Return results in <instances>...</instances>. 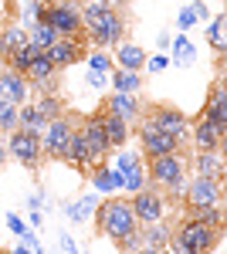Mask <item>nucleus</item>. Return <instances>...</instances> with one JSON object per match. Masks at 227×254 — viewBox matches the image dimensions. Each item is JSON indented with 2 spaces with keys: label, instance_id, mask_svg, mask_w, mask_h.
<instances>
[{
  "label": "nucleus",
  "instance_id": "1",
  "mask_svg": "<svg viewBox=\"0 0 227 254\" xmlns=\"http://www.w3.org/2000/svg\"><path fill=\"white\" fill-rule=\"evenodd\" d=\"M92 217H95L98 234L109 237L112 244H122V241H126V237L139 227V220H136V214H133L129 196H112V193H109V200H98V207H95Z\"/></svg>",
  "mask_w": 227,
  "mask_h": 254
},
{
  "label": "nucleus",
  "instance_id": "2",
  "mask_svg": "<svg viewBox=\"0 0 227 254\" xmlns=\"http://www.w3.org/2000/svg\"><path fill=\"white\" fill-rule=\"evenodd\" d=\"M221 237H224V227H207V224H200V220L187 217V220L176 227V234L170 237L166 251L204 254V251H214V248H221Z\"/></svg>",
  "mask_w": 227,
  "mask_h": 254
},
{
  "label": "nucleus",
  "instance_id": "3",
  "mask_svg": "<svg viewBox=\"0 0 227 254\" xmlns=\"http://www.w3.org/2000/svg\"><path fill=\"white\" fill-rule=\"evenodd\" d=\"M150 180L156 187H163L166 193L180 196L183 183H187V156L183 153H166V156H152L150 159Z\"/></svg>",
  "mask_w": 227,
  "mask_h": 254
},
{
  "label": "nucleus",
  "instance_id": "4",
  "mask_svg": "<svg viewBox=\"0 0 227 254\" xmlns=\"http://www.w3.org/2000/svg\"><path fill=\"white\" fill-rule=\"evenodd\" d=\"M85 41H92L95 48H115L119 41H126V17L105 7L92 24H85Z\"/></svg>",
  "mask_w": 227,
  "mask_h": 254
},
{
  "label": "nucleus",
  "instance_id": "5",
  "mask_svg": "<svg viewBox=\"0 0 227 254\" xmlns=\"http://www.w3.org/2000/svg\"><path fill=\"white\" fill-rule=\"evenodd\" d=\"M7 156L17 159L20 166H27V170H38L44 153H41V132H31V129H10L7 132Z\"/></svg>",
  "mask_w": 227,
  "mask_h": 254
},
{
  "label": "nucleus",
  "instance_id": "6",
  "mask_svg": "<svg viewBox=\"0 0 227 254\" xmlns=\"http://www.w3.org/2000/svg\"><path fill=\"white\" fill-rule=\"evenodd\" d=\"M72 129H75V122H72V116H65V112L58 119H48V126L41 129V153H44V159H65Z\"/></svg>",
  "mask_w": 227,
  "mask_h": 254
},
{
  "label": "nucleus",
  "instance_id": "7",
  "mask_svg": "<svg viewBox=\"0 0 227 254\" xmlns=\"http://www.w3.org/2000/svg\"><path fill=\"white\" fill-rule=\"evenodd\" d=\"M139 122V142H143V153H146V159H152V156H166V153H183V142L180 139H173V136H166V132H159L156 129V122H152L150 116L143 119H136Z\"/></svg>",
  "mask_w": 227,
  "mask_h": 254
},
{
  "label": "nucleus",
  "instance_id": "8",
  "mask_svg": "<svg viewBox=\"0 0 227 254\" xmlns=\"http://www.w3.org/2000/svg\"><path fill=\"white\" fill-rule=\"evenodd\" d=\"M44 20L55 27L58 34H72V38H81V34H85V27H81V10H78V3H72V0L48 3V17Z\"/></svg>",
  "mask_w": 227,
  "mask_h": 254
},
{
  "label": "nucleus",
  "instance_id": "9",
  "mask_svg": "<svg viewBox=\"0 0 227 254\" xmlns=\"http://www.w3.org/2000/svg\"><path fill=\"white\" fill-rule=\"evenodd\" d=\"M183 200H187V207H207V203H221L224 200V190H221V180H214V176H193L183 183Z\"/></svg>",
  "mask_w": 227,
  "mask_h": 254
},
{
  "label": "nucleus",
  "instance_id": "10",
  "mask_svg": "<svg viewBox=\"0 0 227 254\" xmlns=\"http://www.w3.org/2000/svg\"><path fill=\"white\" fill-rule=\"evenodd\" d=\"M150 119L156 122V129H159V132H166V136L180 139V142L190 136V119L183 116L180 109H173V105H152Z\"/></svg>",
  "mask_w": 227,
  "mask_h": 254
},
{
  "label": "nucleus",
  "instance_id": "11",
  "mask_svg": "<svg viewBox=\"0 0 227 254\" xmlns=\"http://www.w3.org/2000/svg\"><path fill=\"white\" fill-rule=\"evenodd\" d=\"M48 58L55 61V68L61 71V68H72V64H78V61L85 58V34L81 38H72V34H61V38L44 51Z\"/></svg>",
  "mask_w": 227,
  "mask_h": 254
},
{
  "label": "nucleus",
  "instance_id": "12",
  "mask_svg": "<svg viewBox=\"0 0 227 254\" xmlns=\"http://www.w3.org/2000/svg\"><path fill=\"white\" fill-rule=\"evenodd\" d=\"M129 203H133V214H136L139 224H150V220L166 217V200H163V193H156V190H150V187H143L139 193H133Z\"/></svg>",
  "mask_w": 227,
  "mask_h": 254
},
{
  "label": "nucleus",
  "instance_id": "13",
  "mask_svg": "<svg viewBox=\"0 0 227 254\" xmlns=\"http://www.w3.org/2000/svg\"><path fill=\"white\" fill-rule=\"evenodd\" d=\"M81 132H85V142H88V170H92L95 163H105V159L112 156V146H109V139H105V129H102L98 116L85 119V122H81Z\"/></svg>",
  "mask_w": 227,
  "mask_h": 254
},
{
  "label": "nucleus",
  "instance_id": "14",
  "mask_svg": "<svg viewBox=\"0 0 227 254\" xmlns=\"http://www.w3.org/2000/svg\"><path fill=\"white\" fill-rule=\"evenodd\" d=\"M24 78L31 81V88H38V92H51L58 81V68L55 61L48 58V55H34L31 64H27V71H24Z\"/></svg>",
  "mask_w": 227,
  "mask_h": 254
},
{
  "label": "nucleus",
  "instance_id": "15",
  "mask_svg": "<svg viewBox=\"0 0 227 254\" xmlns=\"http://www.w3.org/2000/svg\"><path fill=\"white\" fill-rule=\"evenodd\" d=\"M0 98L14 102V105L27 102V98H31V81L24 78L20 71H14V68H3V71H0Z\"/></svg>",
  "mask_w": 227,
  "mask_h": 254
},
{
  "label": "nucleus",
  "instance_id": "16",
  "mask_svg": "<svg viewBox=\"0 0 227 254\" xmlns=\"http://www.w3.org/2000/svg\"><path fill=\"white\" fill-rule=\"evenodd\" d=\"M139 237H143V251H166L173 227L166 224V217H159V220H150V224H139Z\"/></svg>",
  "mask_w": 227,
  "mask_h": 254
},
{
  "label": "nucleus",
  "instance_id": "17",
  "mask_svg": "<svg viewBox=\"0 0 227 254\" xmlns=\"http://www.w3.org/2000/svg\"><path fill=\"white\" fill-rule=\"evenodd\" d=\"M190 132H193V146H197V149H224V136L227 132L217 129L207 116L197 119V126H193Z\"/></svg>",
  "mask_w": 227,
  "mask_h": 254
},
{
  "label": "nucleus",
  "instance_id": "18",
  "mask_svg": "<svg viewBox=\"0 0 227 254\" xmlns=\"http://www.w3.org/2000/svg\"><path fill=\"white\" fill-rule=\"evenodd\" d=\"M200 116H207L217 129H224V132H227V92H224V78H217V85L210 88V98H207V105H204Z\"/></svg>",
  "mask_w": 227,
  "mask_h": 254
},
{
  "label": "nucleus",
  "instance_id": "19",
  "mask_svg": "<svg viewBox=\"0 0 227 254\" xmlns=\"http://www.w3.org/2000/svg\"><path fill=\"white\" fill-rule=\"evenodd\" d=\"M98 122H102V129H105V139H109V146L112 149H119V146H126L129 142V122L122 116H115V112H109V109H102L98 112Z\"/></svg>",
  "mask_w": 227,
  "mask_h": 254
},
{
  "label": "nucleus",
  "instance_id": "20",
  "mask_svg": "<svg viewBox=\"0 0 227 254\" xmlns=\"http://www.w3.org/2000/svg\"><path fill=\"white\" fill-rule=\"evenodd\" d=\"M105 109L115 112V116H122L126 122H136V119L143 116V102L133 92H112V98H105Z\"/></svg>",
  "mask_w": 227,
  "mask_h": 254
},
{
  "label": "nucleus",
  "instance_id": "21",
  "mask_svg": "<svg viewBox=\"0 0 227 254\" xmlns=\"http://www.w3.org/2000/svg\"><path fill=\"white\" fill-rule=\"evenodd\" d=\"M92 187L98 193H119V190H122V173L112 170L109 159H105V163H95L92 166Z\"/></svg>",
  "mask_w": 227,
  "mask_h": 254
},
{
  "label": "nucleus",
  "instance_id": "22",
  "mask_svg": "<svg viewBox=\"0 0 227 254\" xmlns=\"http://www.w3.org/2000/svg\"><path fill=\"white\" fill-rule=\"evenodd\" d=\"M65 163L68 166H75V170H88V142H85V132H81V126L72 129V139H68V149H65Z\"/></svg>",
  "mask_w": 227,
  "mask_h": 254
},
{
  "label": "nucleus",
  "instance_id": "23",
  "mask_svg": "<svg viewBox=\"0 0 227 254\" xmlns=\"http://www.w3.org/2000/svg\"><path fill=\"white\" fill-rule=\"evenodd\" d=\"M193 170L200 176L221 180V176H224V153H221V149H197V153H193Z\"/></svg>",
  "mask_w": 227,
  "mask_h": 254
},
{
  "label": "nucleus",
  "instance_id": "24",
  "mask_svg": "<svg viewBox=\"0 0 227 254\" xmlns=\"http://www.w3.org/2000/svg\"><path fill=\"white\" fill-rule=\"evenodd\" d=\"M112 61L119 68H129V71H143V64H146V51L139 48V44H129V41H119L115 44V55Z\"/></svg>",
  "mask_w": 227,
  "mask_h": 254
},
{
  "label": "nucleus",
  "instance_id": "25",
  "mask_svg": "<svg viewBox=\"0 0 227 254\" xmlns=\"http://www.w3.org/2000/svg\"><path fill=\"white\" fill-rule=\"evenodd\" d=\"M58 38H61V34H58L48 20H34V27H31V34H27V44H31L38 55H44V51H48Z\"/></svg>",
  "mask_w": 227,
  "mask_h": 254
},
{
  "label": "nucleus",
  "instance_id": "26",
  "mask_svg": "<svg viewBox=\"0 0 227 254\" xmlns=\"http://www.w3.org/2000/svg\"><path fill=\"white\" fill-rule=\"evenodd\" d=\"M173 48V68H187V64H193V58H197V48H193V41L187 38V31H180L176 38L170 41Z\"/></svg>",
  "mask_w": 227,
  "mask_h": 254
},
{
  "label": "nucleus",
  "instance_id": "27",
  "mask_svg": "<svg viewBox=\"0 0 227 254\" xmlns=\"http://www.w3.org/2000/svg\"><path fill=\"white\" fill-rule=\"evenodd\" d=\"M95 207H98V196L85 193V196H78L75 203H68V207H65V217H68L72 224H85V220H92Z\"/></svg>",
  "mask_w": 227,
  "mask_h": 254
},
{
  "label": "nucleus",
  "instance_id": "28",
  "mask_svg": "<svg viewBox=\"0 0 227 254\" xmlns=\"http://www.w3.org/2000/svg\"><path fill=\"white\" fill-rule=\"evenodd\" d=\"M224 27H227V14H214V17H210L207 41H210V48H214V55H217V58H224V51H227V34H224Z\"/></svg>",
  "mask_w": 227,
  "mask_h": 254
},
{
  "label": "nucleus",
  "instance_id": "29",
  "mask_svg": "<svg viewBox=\"0 0 227 254\" xmlns=\"http://www.w3.org/2000/svg\"><path fill=\"white\" fill-rule=\"evenodd\" d=\"M7 227H10V234L20 237V244H27V251H38L41 254V241H38V234L31 231L27 220H20L17 214H7Z\"/></svg>",
  "mask_w": 227,
  "mask_h": 254
},
{
  "label": "nucleus",
  "instance_id": "30",
  "mask_svg": "<svg viewBox=\"0 0 227 254\" xmlns=\"http://www.w3.org/2000/svg\"><path fill=\"white\" fill-rule=\"evenodd\" d=\"M109 85H112V92H139L143 88V75L139 71H129V68H119L109 75Z\"/></svg>",
  "mask_w": 227,
  "mask_h": 254
},
{
  "label": "nucleus",
  "instance_id": "31",
  "mask_svg": "<svg viewBox=\"0 0 227 254\" xmlns=\"http://www.w3.org/2000/svg\"><path fill=\"white\" fill-rule=\"evenodd\" d=\"M143 187H150V173H146V163L139 159L133 170L122 173V190H126V196H133V193H139Z\"/></svg>",
  "mask_w": 227,
  "mask_h": 254
},
{
  "label": "nucleus",
  "instance_id": "32",
  "mask_svg": "<svg viewBox=\"0 0 227 254\" xmlns=\"http://www.w3.org/2000/svg\"><path fill=\"white\" fill-rule=\"evenodd\" d=\"M207 17H210L207 3H204V0H193V3H187V7L180 10V17H176V27H180V31H190L193 24H200V20H207Z\"/></svg>",
  "mask_w": 227,
  "mask_h": 254
},
{
  "label": "nucleus",
  "instance_id": "33",
  "mask_svg": "<svg viewBox=\"0 0 227 254\" xmlns=\"http://www.w3.org/2000/svg\"><path fill=\"white\" fill-rule=\"evenodd\" d=\"M187 217L207 224V227H224V207L221 203H207V207H187Z\"/></svg>",
  "mask_w": 227,
  "mask_h": 254
},
{
  "label": "nucleus",
  "instance_id": "34",
  "mask_svg": "<svg viewBox=\"0 0 227 254\" xmlns=\"http://www.w3.org/2000/svg\"><path fill=\"white\" fill-rule=\"evenodd\" d=\"M24 41H27V31H24V27H7V31L0 34V58L7 61Z\"/></svg>",
  "mask_w": 227,
  "mask_h": 254
},
{
  "label": "nucleus",
  "instance_id": "35",
  "mask_svg": "<svg viewBox=\"0 0 227 254\" xmlns=\"http://www.w3.org/2000/svg\"><path fill=\"white\" fill-rule=\"evenodd\" d=\"M85 64H88V71H102V75H109L115 68L112 55H105V48H95V51H88L85 55Z\"/></svg>",
  "mask_w": 227,
  "mask_h": 254
},
{
  "label": "nucleus",
  "instance_id": "36",
  "mask_svg": "<svg viewBox=\"0 0 227 254\" xmlns=\"http://www.w3.org/2000/svg\"><path fill=\"white\" fill-rule=\"evenodd\" d=\"M34 105L41 109V116L44 119H58L61 112H65V105H61V98L55 95V92H44V95L34 98Z\"/></svg>",
  "mask_w": 227,
  "mask_h": 254
},
{
  "label": "nucleus",
  "instance_id": "37",
  "mask_svg": "<svg viewBox=\"0 0 227 254\" xmlns=\"http://www.w3.org/2000/svg\"><path fill=\"white\" fill-rule=\"evenodd\" d=\"M34 55H38V51H34V48H31V44L24 41V44H20L17 51H14V55L7 58V68H14V71H20V75H24V71H27V64H31V58H34Z\"/></svg>",
  "mask_w": 227,
  "mask_h": 254
},
{
  "label": "nucleus",
  "instance_id": "38",
  "mask_svg": "<svg viewBox=\"0 0 227 254\" xmlns=\"http://www.w3.org/2000/svg\"><path fill=\"white\" fill-rule=\"evenodd\" d=\"M109 163H112V170H119V173H126V170H133L136 163H139V153H133V149H126V146H119V153H115V156H109Z\"/></svg>",
  "mask_w": 227,
  "mask_h": 254
},
{
  "label": "nucleus",
  "instance_id": "39",
  "mask_svg": "<svg viewBox=\"0 0 227 254\" xmlns=\"http://www.w3.org/2000/svg\"><path fill=\"white\" fill-rule=\"evenodd\" d=\"M10 129H17V105L0 98V132H10Z\"/></svg>",
  "mask_w": 227,
  "mask_h": 254
},
{
  "label": "nucleus",
  "instance_id": "40",
  "mask_svg": "<svg viewBox=\"0 0 227 254\" xmlns=\"http://www.w3.org/2000/svg\"><path fill=\"white\" fill-rule=\"evenodd\" d=\"M143 68L152 71V75H156V71H166V68H170V58H166V55H152V58H146Z\"/></svg>",
  "mask_w": 227,
  "mask_h": 254
},
{
  "label": "nucleus",
  "instance_id": "41",
  "mask_svg": "<svg viewBox=\"0 0 227 254\" xmlns=\"http://www.w3.org/2000/svg\"><path fill=\"white\" fill-rule=\"evenodd\" d=\"M105 81H109V75H102V71H88V85H92V88H105Z\"/></svg>",
  "mask_w": 227,
  "mask_h": 254
},
{
  "label": "nucleus",
  "instance_id": "42",
  "mask_svg": "<svg viewBox=\"0 0 227 254\" xmlns=\"http://www.w3.org/2000/svg\"><path fill=\"white\" fill-rule=\"evenodd\" d=\"M58 248H61V251H78V244H75V241H72L68 234H61V241H58Z\"/></svg>",
  "mask_w": 227,
  "mask_h": 254
},
{
  "label": "nucleus",
  "instance_id": "43",
  "mask_svg": "<svg viewBox=\"0 0 227 254\" xmlns=\"http://www.w3.org/2000/svg\"><path fill=\"white\" fill-rule=\"evenodd\" d=\"M156 48H159V51H166V48H170V31H159V38H156Z\"/></svg>",
  "mask_w": 227,
  "mask_h": 254
},
{
  "label": "nucleus",
  "instance_id": "44",
  "mask_svg": "<svg viewBox=\"0 0 227 254\" xmlns=\"http://www.w3.org/2000/svg\"><path fill=\"white\" fill-rule=\"evenodd\" d=\"M98 3H102V7H109V10H119L126 0H98Z\"/></svg>",
  "mask_w": 227,
  "mask_h": 254
},
{
  "label": "nucleus",
  "instance_id": "45",
  "mask_svg": "<svg viewBox=\"0 0 227 254\" xmlns=\"http://www.w3.org/2000/svg\"><path fill=\"white\" fill-rule=\"evenodd\" d=\"M27 224H31V227H41V210H31V217H27Z\"/></svg>",
  "mask_w": 227,
  "mask_h": 254
},
{
  "label": "nucleus",
  "instance_id": "46",
  "mask_svg": "<svg viewBox=\"0 0 227 254\" xmlns=\"http://www.w3.org/2000/svg\"><path fill=\"white\" fill-rule=\"evenodd\" d=\"M27 207H31V210H38V207H41V190L31 196V200H27Z\"/></svg>",
  "mask_w": 227,
  "mask_h": 254
},
{
  "label": "nucleus",
  "instance_id": "47",
  "mask_svg": "<svg viewBox=\"0 0 227 254\" xmlns=\"http://www.w3.org/2000/svg\"><path fill=\"white\" fill-rule=\"evenodd\" d=\"M7 159H10V156H7V146H3V142H0V166H3V163H7Z\"/></svg>",
  "mask_w": 227,
  "mask_h": 254
},
{
  "label": "nucleus",
  "instance_id": "48",
  "mask_svg": "<svg viewBox=\"0 0 227 254\" xmlns=\"http://www.w3.org/2000/svg\"><path fill=\"white\" fill-rule=\"evenodd\" d=\"M41 3H58V0H41Z\"/></svg>",
  "mask_w": 227,
  "mask_h": 254
},
{
  "label": "nucleus",
  "instance_id": "49",
  "mask_svg": "<svg viewBox=\"0 0 227 254\" xmlns=\"http://www.w3.org/2000/svg\"><path fill=\"white\" fill-rule=\"evenodd\" d=\"M72 3H85V0H72Z\"/></svg>",
  "mask_w": 227,
  "mask_h": 254
},
{
  "label": "nucleus",
  "instance_id": "50",
  "mask_svg": "<svg viewBox=\"0 0 227 254\" xmlns=\"http://www.w3.org/2000/svg\"><path fill=\"white\" fill-rule=\"evenodd\" d=\"M0 136H3V132H0Z\"/></svg>",
  "mask_w": 227,
  "mask_h": 254
}]
</instances>
